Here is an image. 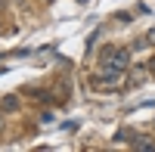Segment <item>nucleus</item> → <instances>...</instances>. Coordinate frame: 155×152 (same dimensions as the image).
Listing matches in <instances>:
<instances>
[{
	"instance_id": "obj_4",
	"label": "nucleus",
	"mask_w": 155,
	"mask_h": 152,
	"mask_svg": "<svg viewBox=\"0 0 155 152\" xmlns=\"http://www.w3.org/2000/svg\"><path fill=\"white\" fill-rule=\"evenodd\" d=\"M134 146H137V149H149V152H155V143H149V137H137Z\"/></svg>"
},
{
	"instance_id": "obj_2",
	"label": "nucleus",
	"mask_w": 155,
	"mask_h": 152,
	"mask_svg": "<svg viewBox=\"0 0 155 152\" xmlns=\"http://www.w3.org/2000/svg\"><path fill=\"white\" fill-rule=\"evenodd\" d=\"M121 78H124V68L109 65L102 74H93V78H90V87H93V90H102V87H115V84H121Z\"/></svg>"
},
{
	"instance_id": "obj_3",
	"label": "nucleus",
	"mask_w": 155,
	"mask_h": 152,
	"mask_svg": "<svg viewBox=\"0 0 155 152\" xmlns=\"http://www.w3.org/2000/svg\"><path fill=\"white\" fill-rule=\"evenodd\" d=\"M0 109H3V112H16V109H19V96H16V93L3 96V99H0Z\"/></svg>"
},
{
	"instance_id": "obj_1",
	"label": "nucleus",
	"mask_w": 155,
	"mask_h": 152,
	"mask_svg": "<svg viewBox=\"0 0 155 152\" xmlns=\"http://www.w3.org/2000/svg\"><path fill=\"white\" fill-rule=\"evenodd\" d=\"M109 65H115V68H127L130 65V50L127 47H106V53H102V68H109Z\"/></svg>"
},
{
	"instance_id": "obj_6",
	"label": "nucleus",
	"mask_w": 155,
	"mask_h": 152,
	"mask_svg": "<svg viewBox=\"0 0 155 152\" xmlns=\"http://www.w3.org/2000/svg\"><path fill=\"white\" fill-rule=\"evenodd\" d=\"M0 131H3V115H0Z\"/></svg>"
},
{
	"instance_id": "obj_5",
	"label": "nucleus",
	"mask_w": 155,
	"mask_h": 152,
	"mask_svg": "<svg viewBox=\"0 0 155 152\" xmlns=\"http://www.w3.org/2000/svg\"><path fill=\"white\" fill-rule=\"evenodd\" d=\"M146 41H149V44H155V31H149V34H146Z\"/></svg>"
}]
</instances>
